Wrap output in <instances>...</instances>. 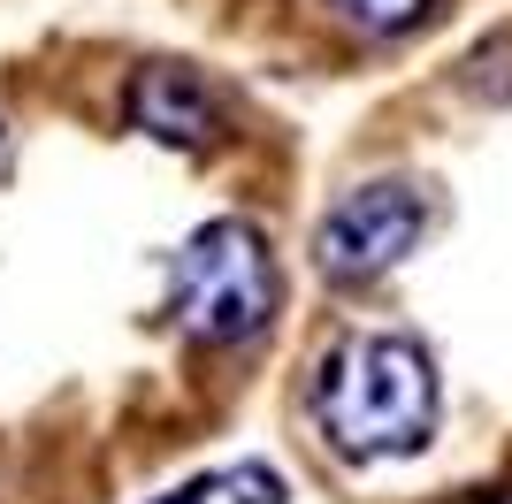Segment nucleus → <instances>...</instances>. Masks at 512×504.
Returning a JSON list of instances; mask_svg holds the SVG:
<instances>
[{
	"label": "nucleus",
	"mask_w": 512,
	"mask_h": 504,
	"mask_svg": "<svg viewBox=\"0 0 512 504\" xmlns=\"http://www.w3.org/2000/svg\"><path fill=\"white\" fill-rule=\"evenodd\" d=\"M214 489H222V474H192V482H176V489H161L153 504H207Z\"/></svg>",
	"instance_id": "nucleus-7"
},
{
	"label": "nucleus",
	"mask_w": 512,
	"mask_h": 504,
	"mask_svg": "<svg viewBox=\"0 0 512 504\" xmlns=\"http://www.w3.org/2000/svg\"><path fill=\"white\" fill-rule=\"evenodd\" d=\"M222 489H237V504H283L276 466H237V474H222Z\"/></svg>",
	"instance_id": "nucleus-6"
},
{
	"label": "nucleus",
	"mask_w": 512,
	"mask_h": 504,
	"mask_svg": "<svg viewBox=\"0 0 512 504\" xmlns=\"http://www.w3.org/2000/svg\"><path fill=\"white\" fill-rule=\"evenodd\" d=\"M352 31H367V39H406L413 23H428V8L436 0H329Z\"/></svg>",
	"instance_id": "nucleus-5"
},
{
	"label": "nucleus",
	"mask_w": 512,
	"mask_h": 504,
	"mask_svg": "<svg viewBox=\"0 0 512 504\" xmlns=\"http://www.w3.org/2000/svg\"><path fill=\"white\" fill-rule=\"evenodd\" d=\"M428 230V199L406 176H367L321 214L314 230V268L337 283V291H360V283H383Z\"/></svg>",
	"instance_id": "nucleus-3"
},
{
	"label": "nucleus",
	"mask_w": 512,
	"mask_h": 504,
	"mask_svg": "<svg viewBox=\"0 0 512 504\" xmlns=\"http://www.w3.org/2000/svg\"><path fill=\"white\" fill-rule=\"evenodd\" d=\"M283 314V268L260 222L214 214L169 252V321L199 352H237Z\"/></svg>",
	"instance_id": "nucleus-2"
},
{
	"label": "nucleus",
	"mask_w": 512,
	"mask_h": 504,
	"mask_svg": "<svg viewBox=\"0 0 512 504\" xmlns=\"http://www.w3.org/2000/svg\"><path fill=\"white\" fill-rule=\"evenodd\" d=\"M314 428L337 459H413L436 436V359L398 329H360L314 367Z\"/></svg>",
	"instance_id": "nucleus-1"
},
{
	"label": "nucleus",
	"mask_w": 512,
	"mask_h": 504,
	"mask_svg": "<svg viewBox=\"0 0 512 504\" xmlns=\"http://www.w3.org/2000/svg\"><path fill=\"white\" fill-rule=\"evenodd\" d=\"M459 504H512V489H474V497H459Z\"/></svg>",
	"instance_id": "nucleus-8"
},
{
	"label": "nucleus",
	"mask_w": 512,
	"mask_h": 504,
	"mask_svg": "<svg viewBox=\"0 0 512 504\" xmlns=\"http://www.w3.org/2000/svg\"><path fill=\"white\" fill-rule=\"evenodd\" d=\"M123 115L138 138H153L169 153H207L230 130V107L214 92V77L192 62H138L123 84Z\"/></svg>",
	"instance_id": "nucleus-4"
}]
</instances>
